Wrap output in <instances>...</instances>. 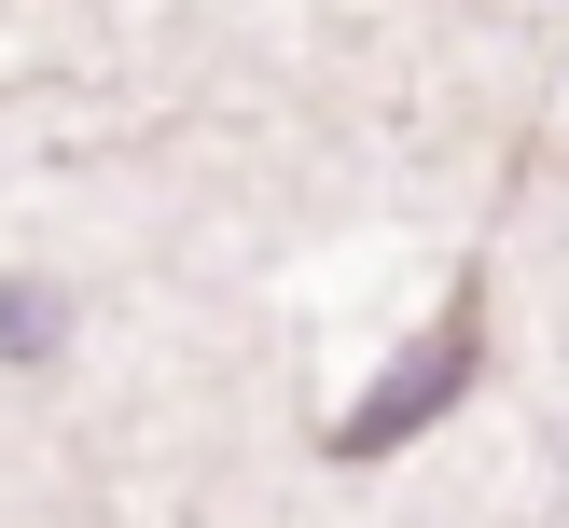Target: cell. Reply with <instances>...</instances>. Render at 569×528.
Here are the masks:
<instances>
[{
  "label": "cell",
  "instance_id": "obj_1",
  "mask_svg": "<svg viewBox=\"0 0 569 528\" xmlns=\"http://www.w3.org/2000/svg\"><path fill=\"white\" fill-rule=\"evenodd\" d=\"M472 376H487V278H459V292H445V320L417 333V348L389 361V376L361 389V404L333 417L320 445H333V459H389V445H417V431H431V417L459 404Z\"/></svg>",
  "mask_w": 569,
  "mask_h": 528
},
{
  "label": "cell",
  "instance_id": "obj_2",
  "mask_svg": "<svg viewBox=\"0 0 569 528\" xmlns=\"http://www.w3.org/2000/svg\"><path fill=\"white\" fill-rule=\"evenodd\" d=\"M56 333H70V320H56V292H42V278H0V361H42Z\"/></svg>",
  "mask_w": 569,
  "mask_h": 528
}]
</instances>
